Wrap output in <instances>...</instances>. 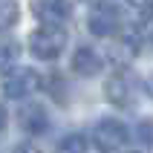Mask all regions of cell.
I'll return each instance as SVG.
<instances>
[{
    "label": "cell",
    "mask_w": 153,
    "mask_h": 153,
    "mask_svg": "<svg viewBox=\"0 0 153 153\" xmlns=\"http://www.w3.org/2000/svg\"><path fill=\"white\" fill-rule=\"evenodd\" d=\"M6 127V110H3V104H0V130Z\"/></svg>",
    "instance_id": "cell-14"
},
{
    "label": "cell",
    "mask_w": 153,
    "mask_h": 153,
    "mask_svg": "<svg viewBox=\"0 0 153 153\" xmlns=\"http://www.w3.org/2000/svg\"><path fill=\"white\" fill-rule=\"evenodd\" d=\"M17 43L15 41H0V72H9L12 64L17 61Z\"/></svg>",
    "instance_id": "cell-11"
},
{
    "label": "cell",
    "mask_w": 153,
    "mask_h": 153,
    "mask_svg": "<svg viewBox=\"0 0 153 153\" xmlns=\"http://www.w3.org/2000/svg\"><path fill=\"white\" fill-rule=\"evenodd\" d=\"M38 90V75H35V69H9L6 75H3V93L9 98H26L29 93Z\"/></svg>",
    "instance_id": "cell-3"
},
{
    "label": "cell",
    "mask_w": 153,
    "mask_h": 153,
    "mask_svg": "<svg viewBox=\"0 0 153 153\" xmlns=\"http://www.w3.org/2000/svg\"><path fill=\"white\" fill-rule=\"evenodd\" d=\"M67 46V32L61 26L43 23L41 29H35L29 35V52H32L38 61H55Z\"/></svg>",
    "instance_id": "cell-1"
},
{
    "label": "cell",
    "mask_w": 153,
    "mask_h": 153,
    "mask_svg": "<svg viewBox=\"0 0 153 153\" xmlns=\"http://www.w3.org/2000/svg\"><path fill=\"white\" fill-rule=\"evenodd\" d=\"M101 69V58H98V52L90 49V46H78L75 55H72V72H78V75H95Z\"/></svg>",
    "instance_id": "cell-8"
},
{
    "label": "cell",
    "mask_w": 153,
    "mask_h": 153,
    "mask_svg": "<svg viewBox=\"0 0 153 153\" xmlns=\"http://www.w3.org/2000/svg\"><path fill=\"white\" fill-rule=\"evenodd\" d=\"M55 153H87V142L81 133H69V136H64L58 142Z\"/></svg>",
    "instance_id": "cell-9"
},
{
    "label": "cell",
    "mask_w": 153,
    "mask_h": 153,
    "mask_svg": "<svg viewBox=\"0 0 153 153\" xmlns=\"http://www.w3.org/2000/svg\"><path fill=\"white\" fill-rule=\"evenodd\" d=\"M17 17H20V9L15 0H0V29H12Z\"/></svg>",
    "instance_id": "cell-10"
},
{
    "label": "cell",
    "mask_w": 153,
    "mask_h": 153,
    "mask_svg": "<svg viewBox=\"0 0 153 153\" xmlns=\"http://www.w3.org/2000/svg\"><path fill=\"white\" fill-rule=\"evenodd\" d=\"M32 12L41 23H52V26H61L72 15V3L69 0H35L32 3Z\"/></svg>",
    "instance_id": "cell-5"
},
{
    "label": "cell",
    "mask_w": 153,
    "mask_h": 153,
    "mask_svg": "<svg viewBox=\"0 0 153 153\" xmlns=\"http://www.w3.org/2000/svg\"><path fill=\"white\" fill-rule=\"evenodd\" d=\"M93 142L101 153H113L127 145V127L119 119H104L93 127Z\"/></svg>",
    "instance_id": "cell-2"
},
{
    "label": "cell",
    "mask_w": 153,
    "mask_h": 153,
    "mask_svg": "<svg viewBox=\"0 0 153 153\" xmlns=\"http://www.w3.org/2000/svg\"><path fill=\"white\" fill-rule=\"evenodd\" d=\"M15 153H41V150H38L35 145H26V142H23V145H17V147H15Z\"/></svg>",
    "instance_id": "cell-13"
},
{
    "label": "cell",
    "mask_w": 153,
    "mask_h": 153,
    "mask_svg": "<svg viewBox=\"0 0 153 153\" xmlns=\"http://www.w3.org/2000/svg\"><path fill=\"white\" fill-rule=\"evenodd\" d=\"M20 124H23L26 133H43V130L49 127V116L43 110L41 104H26L23 110H20Z\"/></svg>",
    "instance_id": "cell-7"
},
{
    "label": "cell",
    "mask_w": 153,
    "mask_h": 153,
    "mask_svg": "<svg viewBox=\"0 0 153 153\" xmlns=\"http://www.w3.org/2000/svg\"><path fill=\"white\" fill-rule=\"evenodd\" d=\"M130 6L142 20H150L153 17V0H130Z\"/></svg>",
    "instance_id": "cell-12"
},
{
    "label": "cell",
    "mask_w": 153,
    "mask_h": 153,
    "mask_svg": "<svg viewBox=\"0 0 153 153\" xmlns=\"http://www.w3.org/2000/svg\"><path fill=\"white\" fill-rule=\"evenodd\" d=\"M119 26H121V15L110 3H101L90 12V32L98 38H110L113 32H119Z\"/></svg>",
    "instance_id": "cell-4"
},
{
    "label": "cell",
    "mask_w": 153,
    "mask_h": 153,
    "mask_svg": "<svg viewBox=\"0 0 153 153\" xmlns=\"http://www.w3.org/2000/svg\"><path fill=\"white\" fill-rule=\"evenodd\" d=\"M145 90H147V95H150V98H153V75L147 78V84H145Z\"/></svg>",
    "instance_id": "cell-15"
},
{
    "label": "cell",
    "mask_w": 153,
    "mask_h": 153,
    "mask_svg": "<svg viewBox=\"0 0 153 153\" xmlns=\"http://www.w3.org/2000/svg\"><path fill=\"white\" fill-rule=\"evenodd\" d=\"M104 93L110 98L113 104H119V107H127L133 101V81H130L124 72H116L113 78H107V84H104Z\"/></svg>",
    "instance_id": "cell-6"
}]
</instances>
